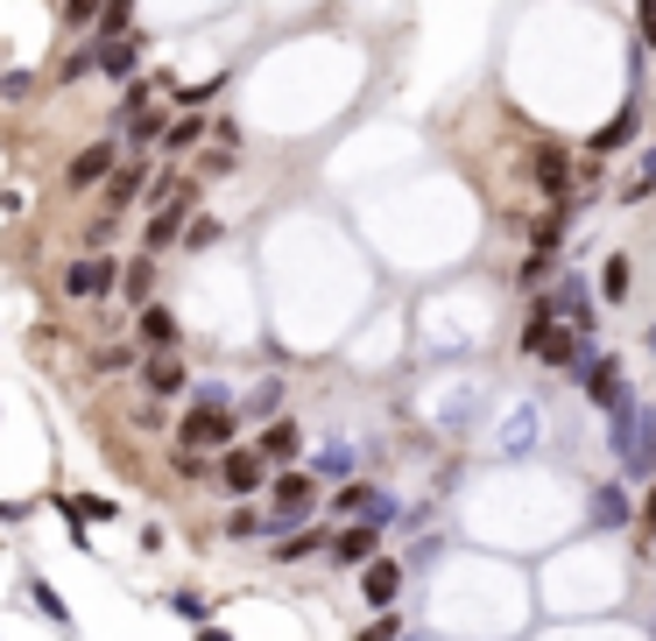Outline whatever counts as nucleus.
<instances>
[{"instance_id":"1","label":"nucleus","mask_w":656,"mask_h":641,"mask_svg":"<svg viewBox=\"0 0 656 641\" xmlns=\"http://www.w3.org/2000/svg\"><path fill=\"white\" fill-rule=\"evenodd\" d=\"M586 345H593V339H578L572 324L551 310V297L530 303V324H523V353H530V360H544V366H586V360H593Z\"/></svg>"},{"instance_id":"2","label":"nucleus","mask_w":656,"mask_h":641,"mask_svg":"<svg viewBox=\"0 0 656 641\" xmlns=\"http://www.w3.org/2000/svg\"><path fill=\"white\" fill-rule=\"evenodd\" d=\"M311 515H318V473H304V465H283V473H268V536L304 529Z\"/></svg>"},{"instance_id":"3","label":"nucleus","mask_w":656,"mask_h":641,"mask_svg":"<svg viewBox=\"0 0 656 641\" xmlns=\"http://www.w3.org/2000/svg\"><path fill=\"white\" fill-rule=\"evenodd\" d=\"M234 431H240V410L219 395V387H205V395L177 416V444H191V452H226Z\"/></svg>"},{"instance_id":"4","label":"nucleus","mask_w":656,"mask_h":641,"mask_svg":"<svg viewBox=\"0 0 656 641\" xmlns=\"http://www.w3.org/2000/svg\"><path fill=\"white\" fill-rule=\"evenodd\" d=\"M57 297H71V303H106V297H121V255H79V261H64Z\"/></svg>"},{"instance_id":"5","label":"nucleus","mask_w":656,"mask_h":641,"mask_svg":"<svg viewBox=\"0 0 656 641\" xmlns=\"http://www.w3.org/2000/svg\"><path fill=\"white\" fill-rule=\"evenodd\" d=\"M163 177V155H121V169H113V177L100 184V211H127L134 205H148V184Z\"/></svg>"},{"instance_id":"6","label":"nucleus","mask_w":656,"mask_h":641,"mask_svg":"<svg viewBox=\"0 0 656 641\" xmlns=\"http://www.w3.org/2000/svg\"><path fill=\"white\" fill-rule=\"evenodd\" d=\"M572 177H578V163L551 142V134H536V155H530V184H536V198H544V205H572Z\"/></svg>"},{"instance_id":"7","label":"nucleus","mask_w":656,"mask_h":641,"mask_svg":"<svg viewBox=\"0 0 656 641\" xmlns=\"http://www.w3.org/2000/svg\"><path fill=\"white\" fill-rule=\"evenodd\" d=\"M268 473H276V465H268L255 444H226V452H219V473H212V479H219L234 500H255V494L268 487Z\"/></svg>"},{"instance_id":"8","label":"nucleus","mask_w":656,"mask_h":641,"mask_svg":"<svg viewBox=\"0 0 656 641\" xmlns=\"http://www.w3.org/2000/svg\"><path fill=\"white\" fill-rule=\"evenodd\" d=\"M121 155H127L121 134H106V142H85V148L64 163V190H79V198H85V190H100L113 169H121Z\"/></svg>"},{"instance_id":"9","label":"nucleus","mask_w":656,"mask_h":641,"mask_svg":"<svg viewBox=\"0 0 656 641\" xmlns=\"http://www.w3.org/2000/svg\"><path fill=\"white\" fill-rule=\"evenodd\" d=\"M134 339H142V353H177V345H184L177 310H170L163 297H156V303H142V310H134Z\"/></svg>"},{"instance_id":"10","label":"nucleus","mask_w":656,"mask_h":641,"mask_svg":"<svg viewBox=\"0 0 656 641\" xmlns=\"http://www.w3.org/2000/svg\"><path fill=\"white\" fill-rule=\"evenodd\" d=\"M578 374H586V395H593V410H614V416L628 410V387H622V360H614V353H593L586 366H578Z\"/></svg>"},{"instance_id":"11","label":"nucleus","mask_w":656,"mask_h":641,"mask_svg":"<svg viewBox=\"0 0 656 641\" xmlns=\"http://www.w3.org/2000/svg\"><path fill=\"white\" fill-rule=\"evenodd\" d=\"M205 142H212V113H191V106H184V113H170L156 155H163V163H177V155H198Z\"/></svg>"},{"instance_id":"12","label":"nucleus","mask_w":656,"mask_h":641,"mask_svg":"<svg viewBox=\"0 0 656 641\" xmlns=\"http://www.w3.org/2000/svg\"><path fill=\"white\" fill-rule=\"evenodd\" d=\"M551 310H557V318H565V324H572V332H578V339H593V289H586V282H578V276H565V282H557V289H551Z\"/></svg>"},{"instance_id":"13","label":"nucleus","mask_w":656,"mask_h":641,"mask_svg":"<svg viewBox=\"0 0 656 641\" xmlns=\"http://www.w3.org/2000/svg\"><path fill=\"white\" fill-rule=\"evenodd\" d=\"M142 387L156 402H170V395H184V387H191V374H184L177 353H142Z\"/></svg>"},{"instance_id":"14","label":"nucleus","mask_w":656,"mask_h":641,"mask_svg":"<svg viewBox=\"0 0 656 641\" xmlns=\"http://www.w3.org/2000/svg\"><path fill=\"white\" fill-rule=\"evenodd\" d=\"M156 261L163 255H142V247H134V255L121 261V297L142 310V303H156Z\"/></svg>"},{"instance_id":"15","label":"nucleus","mask_w":656,"mask_h":641,"mask_svg":"<svg viewBox=\"0 0 656 641\" xmlns=\"http://www.w3.org/2000/svg\"><path fill=\"white\" fill-rule=\"evenodd\" d=\"M142 56H148L142 35H121V43L100 56V77H106V85H134V77H142Z\"/></svg>"},{"instance_id":"16","label":"nucleus","mask_w":656,"mask_h":641,"mask_svg":"<svg viewBox=\"0 0 656 641\" xmlns=\"http://www.w3.org/2000/svg\"><path fill=\"white\" fill-rule=\"evenodd\" d=\"M255 452H262V458H268V465H276V473H283V465H289V458L304 452V431H297V423H289V416H268V431H262V444H255Z\"/></svg>"},{"instance_id":"17","label":"nucleus","mask_w":656,"mask_h":641,"mask_svg":"<svg viewBox=\"0 0 656 641\" xmlns=\"http://www.w3.org/2000/svg\"><path fill=\"white\" fill-rule=\"evenodd\" d=\"M360 592H368V607H396L402 565H396V557H368V571H360Z\"/></svg>"},{"instance_id":"18","label":"nucleus","mask_w":656,"mask_h":641,"mask_svg":"<svg viewBox=\"0 0 656 641\" xmlns=\"http://www.w3.org/2000/svg\"><path fill=\"white\" fill-rule=\"evenodd\" d=\"M100 56H106V43H100V35H85L79 50H64V56H57V92H64V85H79V77H100Z\"/></svg>"},{"instance_id":"19","label":"nucleus","mask_w":656,"mask_h":641,"mask_svg":"<svg viewBox=\"0 0 656 641\" xmlns=\"http://www.w3.org/2000/svg\"><path fill=\"white\" fill-rule=\"evenodd\" d=\"M332 515H353V521H389V515H381V494L368 487V479H346V487L332 494Z\"/></svg>"},{"instance_id":"20","label":"nucleus","mask_w":656,"mask_h":641,"mask_svg":"<svg viewBox=\"0 0 656 641\" xmlns=\"http://www.w3.org/2000/svg\"><path fill=\"white\" fill-rule=\"evenodd\" d=\"M635 134H643V106H635V100H628V106H622V113H614V121H607L601 134H593V155H614V148H628V142H635Z\"/></svg>"},{"instance_id":"21","label":"nucleus","mask_w":656,"mask_h":641,"mask_svg":"<svg viewBox=\"0 0 656 641\" xmlns=\"http://www.w3.org/2000/svg\"><path fill=\"white\" fill-rule=\"evenodd\" d=\"M375 529H381V521H353V529H339L332 536V565H368V557H375Z\"/></svg>"},{"instance_id":"22","label":"nucleus","mask_w":656,"mask_h":641,"mask_svg":"<svg viewBox=\"0 0 656 641\" xmlns=\"http://www.w3.org/2000/svg\"><path fill=\"white\" fill-rule=\"evenodd\" d=\"M113 240H121V211H92L79 232V255H113Z\"/></svg>"},{"instance_id":"23","label":"nucleus","mask_w":656,"mask_h":641,"mask_svg":"<svg viewBox=\"0 0 656 641\" xmlns=\"http://www.w3.org/2000/svg\"><path fill=\"white\" fill-rule=\"evenodd\" d=\"M318 550H332V536H325V529H289V536H276V557H283V565H304V557H318Z\"/></svg>"},{"instance_id":"24","label":"nucleus","mask_w":656,"mask_h":641,"mask_svg":"<svg viewBox=\"0 0 656 641\" xmlns=\"http://www.w3.org/2000/svg\"><path fill=\"white\" fill-rule=\"evenodd\" d=\"M565 226H572V205H544V219L530 226V247H544V255H557V247H565Z\"/></svg>"},{"instance_id":"25","label":"nucleus","mask_w":656,"mask_h":641,"mask_svg":"<svg viewBox=\"0 0 656 641\" xmlns=\"http://www.w3.org/2000/svg\"><path fill=\"white\" fill-rule=\"evenodd\" d=\"M219 240H226V226L212 219V211H191V226H184L177 247H184V255H205V247H219Z\"/></svg>"},{"instance_id":"26","label":"nucleus","mask_w":656,"mask_h":641,"mask_svg":"<svg viewBox=\"0 0 656 641\" xmlns=\"http://www.w3.org/2000/svg\"><path fill=\"white\" fill-rule=\"evenodd\" d=\"M628 282H635V261L628 255H607L601 261V297L607 303H628Z\"/></svg>"},{"instance_id":"27","label":"nucleus","mask_w":656,"mask_h":641,"mask_svg":"<svg viewBox=\"0 0 656 641\" xmlns=\"http://www.w3.org/2000/svg\"><path fill=\"white\" fill-rule=\"evenodd\" d=\"M127 366H142V345H127V339H113L92 353V374H127Z\"/></svg>"},{"instance_id":"28","label":"nucleus","mask_w":656,"mask_h":641,"mask_svg":"<svg viewBox=\"0 0 656 641\" xmlns=\"http://www.w3.org/2000/svg\"><path fill=\"white\" fill-rule=\"evenodd\" d=\"M29 599H35V613H43L50 628H64V634H71V607L57 599V586H43V578H29Z\"/></svg>"},{"instance_id":"29","label":"nucleus","mask_w":656,"mask_h":641,"mask_svg":"<svg viewBox=\"0 0 656 641\" xmlns=\"http://www.w3.org/2000/svg\"><path fill=\"white\" fill-rule=\"evenodd\" d=\"M593 521H601V529H622V521H635L628 500H622V487H601V494H593Z\"/></svg>"},{"instance_id":"30","label":"nucleus","mask_w":656,"mask_h":641,"mask_svg":"<svg viewBox=\"0 0 656 641\" xmlns=\"http://www.w3.org/2000/svg\"><path fill=\"white\" fill-rule=\"evenodd\" d=\"M226 536H234V542H247V536H268V515L255 508V500H240V508L226 515Z\"/></svg>"},{"instance_id":"31","label":"nucleus","mask_w":656,"mask_h":641,"mask_svg":"<svg viewBox=\"0 0 656 641\" xmlns=\"http://www.w3.org/2000/svg\"><path fill=\"white\" fill-rule=\"evenodd\" d=\"M191 177H198V184H212V177H234V148H219V142H212V148H198V169H191Z\"/></svg>"},{"instance_id":"32","label":"nucleus","mask_w":656,"mask_h":641,"mask_svg":"<svg viewBox=\"0 0 656 641\" xmlns=\"http://www.w3.org/2000/svg\"><path fill=\"white\" fill-rule=\"evenodd\" d=\"M170 465H177V479H212V473H219V458L191 452V444H177V458H170Z\"/></svg>"},{"instance_id":"33","label":"nucleus","mask_w":656,"mask_h":641,"mask_svg":"<svg viewBox=\"0 0 656 641\" xmlns=\"http://www.w3.org/2000/svg\"><path fill=\"white\" fill-rule=\"evenodd\" d=\"M276 410H283V387H276V381H262V387H255V395H247V402H240V416H262V423H268V416H276Z\"/></svg>"},{"instance_id":"34","label":"nucleus","mask_w":656,"mask_h":641,"mask_svg":"<svg viewBox=\"0 0 656 641\" xmlns=\"http://www.w3.org/2000/svg\"><path fill=\"white\" fill-rule=\"evenodd\" d=\"M551 268H557V255L530 247V261H523V276H515V282H523V289H544V282H551Z\"/></svg>"},{"instance_id":"35","label":"nucleus","mask_w":656,"mask_h":641,"mask_svg":"<svg viewBox=\"0 0 656 641\" xmlns=\"http://www.w3.org/2000/svg\"><path fill=\"white\" fill-rule=\"evenodd\" d=\"M396 634H402V620H396L389 607H381V613H375V620H368V628H360L353 641H396Z\"/></svg>"},{"instance_id":"36","label":"nucleus","mask_w":656,"mask_h":641,"mask_svg":"<svg viewBox=\"0 0 656 641\" xmlns=\"http://www.w3.org/2000/svg\"><path fill=\"white\" fill-rule=\"evenodd\" d=\"M29 92H35V71H8V77H0V100H29Z\"/></svg>"},{"instance_id":"37","label":"nucleus","mask_w":656,"mask_h":641,"mask_svg":"<svg viewBox=\"0 0 656 641\" xmlns=\"http://www.w3.org/2000/svg\"><path fill=\"white\" fill-rule=\"evenodd\" d=\"M212 142H219V148H240V121H234V113H212Z\"/></svg>"},{"instance_id":"38","label":"nucleus","mask_w":656,"mask_h":641,"mask_svg":"<svg viewBox=\"0 0 656 641\" xmlns=\"http://www.w3.org/2000/svg\"><path fill=\"white\" fill-rule=\"evenodd\" d=\"M635 35L656 50V0H635Z\"/></svg>"},{"instance_id":"39","label":"nucleus","mask_w":656,"mask_h":641,"mask_svg":"<svg viewBox=\"0 0 656 641\" xmlns=\"http://www.w3.org/2000/svg\"><path fill=\"white\" fill-rule=\"evenodd\" d=\"M29 508H22V500H0V521H22Z\"/></svg>"},{"instance_id":"40","label":"nucleus","mask_w":656,"mask_h":641,"mask_svg":"<svg viewBox=\"0 0 656 641\" xmlns=\"http://www.w3.org/2000/svg\"><path fill=\"white\" fill-rule=\"evenodd\" d=\"M643 177H649V184H656V148H643Z\"/></svg>"},{"instance_id":"41","label":"nucleus","mask_w":656,"mask_h":641,"mask_svg":"<svg viewBox=\"0 0 656 641\" xmlns=\"http://www.w3.org/2000/svg\"><path fill=\"white\" fill-rule=\"evenodd\" d=\"M191 641H234V634H219V628H198V634H191Z\"/></svg>"}]
</instances>
